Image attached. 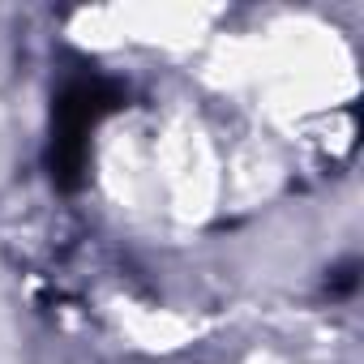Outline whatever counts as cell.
<instances>
[{
    "mask_svg": "<svg viewBox=\"0 0 364 364\" xmlns=\"http://www.w3.org/2000/svg\"><path fill=\"white\" fill-rule=\"evenodd\" d=\"M112 107H120V95H116V86H107L99 77L73 82L60 95V103H56V137H52V176H56L60 189H73L77 180H82L86 137H90V129Z\"/></svg>",
    "mask_w": 364,
    "mask_h": 364,
    "instance_id": "cell-1",
    "label": "cell"
}]
</instances>
